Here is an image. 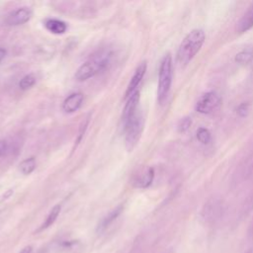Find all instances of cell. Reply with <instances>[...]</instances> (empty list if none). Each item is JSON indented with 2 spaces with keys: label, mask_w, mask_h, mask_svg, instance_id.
I'll list each match as a JSON object with an SVG mask.
<instances>
[{
  "label": "cell",
  "mask_w": 253,
  "mask_h": 253,
  "mask_svg": "<svg viewBox=\"0 0 253 253\" xmlns=\"http://www.w3.org/2000/svg\"><path fill=\"white\" fill-rule=\"evenodd\" d=\"M206 41V34L202 29L192 30L181 42L177 50V61L185 66L197 55Z\"/></svg>",
  "instance_id": "cell-1"
},
{
  "label": "cell",
  "mask_w": 253,
  "mask_h": 253,
  "mask_svg": "<svg viewBox=\"0 0 253 253\" xmlns=\"http://www.w3.org/2000/svg\"><path fill=\"white\" fill-rule=\"evenodd\" d=\"M173 77V63L170 53H166L159 65L158 70V85H157V100L159 104H163L170 92Z\"/></svg>",
  "instance_id": "cell-2"
},
{
  "label": "cell",
  "mask_w": 253,
  "mask_h": 253,
  "mask_svg": "<svg viewBox=\"0 0 253 253\" xmlns=\"http://www.w3.org/2000/svg\"><path fill=\"white\" fill-rule=\"evenodd\" d=\"M110 62V54H101L81 64L75 71L74 77L78 82H83L103 71Z\"/></svg>",
  "instance_id": "cell-3"
},
{
  "label": "cell",
  "mask_w": 253,
  "mask_h": 253,
  "mask_svg": "<svg viewBox=\"0 0 253 253\" xmlns=\"http://www.w3.org/2000/svg\"><path fill=\"white\" fill-rule=\"evenodd\" d=\"M143 126L144 119L140 111H137V113L125 125V142L128 151H131L138 142L143 130Z\"/></svg>",
  "instance_id": "cell-4"
},
{
  "label": "cell",
  "mask_w": 253,
  "mask_h": 253,
  "mask_svg": "<svg viewBox=\"0 0 253 253\" xmlns=\"http://www.w3.org/2000/svg\"><path fill=\"white\" fill-rule=\"evenodd\" d=\"M221 106V98L214 91H209L203 94L196 103L195 109L203 115H211L216 112Z\"/></svg>",
  "instance_id": "cell-5"
},
{
  "label": "cell",
  "mask_w": 253,
  "mask_h": 253,
  "mask_svg": "<svg viewBox=\"0 0 253 253\" xmlns=\"http://www.w3.org/2000/svg\"><path fill=\"white\" fill-rule=\"evenodd\" d=\"M32 17V10L29 7H20L10 12L4 20L7 26H19L30 21Z\"/></svg>",
  "instance_id": "cell-6"
},
{
  "label": "cell",
  "mask_w": 253,
  "mask_h": 253,
  "mask_svg": "<svg viewBox=\"0 0 253 253\" xmlns=\"http://www.w3.org/2000/svg\"><path fill=\"white\" fill-rule=\"evenodd\" d=\"M140 99V92L139 90H136L134 93H132L127 99L126 103L125 105V108L123 110V115H122V124L123 126L137 113V107Z\"/></svg>",
  "instance_id": "cell-7"
},
{
  "label": "cell",
  "mask_w": 253,
  "mask_h": 253,
  "mask_svg": "<svg viewBox=\"0 0 253 253\" xmlns=\"http://www.w3.org/2000/svg\"><path fill=\"white\" fill-rule=\"evenodd\" d=\"M146 68H147V64L146 61H142L138 64V66L136 67L132 77L130 78V81L126 87V93H125V99L126 100L132 93H134L137 89V87L139 86L141 80L143 79L145 72H146Z\"/></svg>",
  "instance_id": "cell-8"
},
{
  "label": "cell",
  "mask_w": 253,
  "mask_h": 253,
  "mask_svg": "<svg viewBox=\"0 0 253 253\" xmlns=\"http://www.w3.org/2000/svg\"><path fill=\"white\" fill-rule=\"evenodd\" d=\"M83 94L80 92H74L68 95L62 102V110L66 114H72L77 112L83 104Z\"/></svg>",
  "instance_id": "cell-9"
},
{
  "label": "cell",
  "mask_w": 253,
  "mask_h": 253,
  "mask_svg": "<svg viewBox=\"0 0 253 253\" xmlns=\"http://www.w3.org/2000/svg\"><path fill=\"white\" fill-rule=\"evenodd\" d=\"M154 179V169L152 167L145 168L140 174H138L133 180V186L140 189L148 188Z\"/></svg>",
  "instance_id": "cell-10"
},
{
  "label": "cell",
  "mask_w": 253,
  "mask_h": 253,
  "mask_svg": "<svg viewBox=\"0 0 253 253\" xmlns=\"http://www.w3.org/2000/svg\"><path fill=\"white\" fill-rule=\"evenodd\" d=\"M253 28V3L248 7L246 12L242 15L236 24V31L239 34L248 32Z\"/></svg>",
  "instance_id": "cell-11"
},
{
  "label": "cell",
  "mask_w": 253,
  "mask_h": 253,
  "mask_svg": "<svg viewBox=\"0 0 253 253\" xmlns=\"http://www.w3.org/2000/svg\"><path fill=\"white\" fill-rule=\"evenodd\" d=\"M124 210V206L123 205H119L118 207H116L115 209H113L111 211H109L100 221V223L98 224L97 227V231L98 232H102L104 231L107 227H109L117 218L118 216L122 213Z\"/></svg>",
  "instance_id": "cell-12"
},
{
  "label": "cell",
  "mask_w": 253,
  "mask_h": 253,
  "mask_svg": "<svg viewBox=\"0 0 253 253\" xmlns=\"http://www.w3.org/2000/svg\"><path fill=\"white\" fill-rule=\"evenodd\" d=\"M44 27L48 32L54 35H62L67 30V24L58 19H46L44 21Z\"/></svg>",
  "instance_id": "cell-13"
},
{
  "label": "cell",
  "mask_w": 253,
  "mask_h": 253,
  "mask_svg": "<svg viewBox=\"0 0 253 253\" xmlns=\"http://www.w3.org/2000/svg\"><path fill=\"white\" fill-rule=\"evenodd\" d=\"M60 211H61V206H60V205L57 204V205L53 206V207L51 208V210L49 211L48 214L46 215L45 219L43 220V222H42V223L41 224V226L38 228L37 232L42 231V230L48 228L49 226H51V225L54 223V221L56 220V218L58 217V215H59V213H60Z\"/></svg>",
  "instance_id": "cell-14"
},
{
  "label": "cell",
  "mask_w": 253,
  "mask_h": 253,
  "mask_svg": "<svg viewBox=\"0 0 253 253\" xmlns=\"http://www.w3.org/2000/svg\"><path fill=\"white\" fill-rule=\"evenodd\" d=\"M221 212V205L220 203L213 201L211 203H209L203 211L204 217L206 219H214L216 218Z\"/></svg>",
  "instance_id": "cell-15"
},
{
  "label": "cell",
  "mask_w": 253,
  "mask_h": 253,
  "mask_svg": "<svg viewBox=\"0 0 253 253\" xmlns=\"http://www.w3.org/2000/svg\"><path fill=\"white\" fill-rule=\"evenodd\" d=\"M253 59V47L248 46L243 48L242 50H240L239 52L236 53L235 57H234V61L238 64H248L252 61Z\"/></svg>",
  "instance_id": "cell-16"
},
{
  "label": "cell",
  "mask_w": 253,
  "mask_h": 253,
  "mask_svg": "<svg viewBox=\"0 0 253 253\" xmlns=\"http://www.w3.org/2000/svg\"><path fill=\"white\" fill-rule=\"evenodd\" d=\"M36 159L35 157H29L24 159L20 164H19V169L21 171L22 174L24 175H30L31 173L34 172V170L36 169Z\"/></svg>",
  "instance_id": "cell-17"
},
{
  "label": "cell",
  "mask_w": 253,
  "mask_h": 253,
  "mask_svg": "<svg viewBox=\"0 0 253 253\" xmlns=\"http://www.w3.org/2000/svg\"><path fill=\"white\" fill-rule=\"evenodd\" d=\"M36 84V77L34 74H27L23 76L19 82V87L22 90H28Z\"/></svg>",
  "instance_id": "cell-18"
},
{
  "label": "cell",
  "mask_w": 253,
  "mask_h": 253,
  "mask_svg": "<svg viewBox=\"0 0 253 253\" xmlns=\"http://www.w3.org/2000/svg\"><path fill=\"white\" fill-rule=\"evenodd\" d=\"M197 138L203 144H209L211 141V131L206 127H199L197 130Z\"/></svg>",
  "instance_id": "cell-19"
},
{
  "label": "cell",
  "mask_w": 253,
  "mask_h": 253,
  "mask_svg": "<svg viewBox=\"0 0 253 253\" xmlns=\"http://www.w3.org/2000/svg\"><path fill=\"white\" fill-rule=\"evenodd\" d=\"M192 126V119L191 117H184L182 118L179 122H178V125H177V129L179 132L183 133V132H186Z\"/></svg>",
  "instance_id": "cell-20"
},
{
  "label": "cell",
  "mask_w": 253,
  "mask_h": 253,
  "mask_svg": "<svg viewBox=\"0 0 253 253\" xmlns=\"http://www.w3.org/2000/svg\"><path fill=\"white\" fill-rule=\"evenodd\" d=\"M89 121H90V118L89 117H87L83 122H82V124H81V126H80V127H79V131H78V137H77V139H76V145H75V147L80 143V141H81V139L83 138V136H84V133H85V131H86V129H87V127H88V125H89Z\"/></svg>",
  "instance_id": "cell-21"
},
{
  "label": "cell",
  "mask_w": 253,
  "mask_h": 253,
  "mask_svg": "<svg viewBox=\"0 0 253 253\" xmlns=\"http://www.w3.org/2000/svg\"><path fill=\"white\" fill-rule=\"evenodd\" d=\"M250 110V104L247 102H243L241 104L238 105V107L236 108V113L240 118H245Z\"/></svg>",
  "instance_id": "cell-22"
},
{
  "label": "cell",
  "mask_w": 253,
  "mask_h": 253,
  "mask_svg": "<svg viewBox=\"0 0 253 253\" xmlns=\"http://www.w3.org/2000/svg\"><path fill=\"white\" fill-rule=\"evenodd\" d=\"M7 148H8V144H7L6 140L0 139V156H2L6 152Z\"/></svg>",
  "instance_id": "cell-23"
},
{
  "label": "cell",
  "mask_w": 253,
  "mask_h": 253,
  "mask_svg": "<svg viewBox=\"0 0 253 253\" xmlns=\"http://www.w3.org/2000/svg\"><path fill=\"white\" fill-rule=\"evenodd\" d=\"M19 253H33V247L31 245H28L24 247Z\"/></svg>",
  "instance_id": "cell-24"
},
{
  "label": "cell",
  "mask_w": 253,
  "mask_h": 253,
  "mask_svg": "<svg viewBox=\"0 0 253 253\" xmlns=\"http://www.w3.org/2000/svg\"><path fill=\"white\" fill-rule=\"evenodd\" d=\"M6 54H7V51H6V49L5 48H2V47H0V62L5 58V56H6Z\"/></svg>",
  "instance_id": "cell-25"
},
{
  "label": "cell",
  "mask_w": 253,
  "mask_h": 253,
  "mask_svg": "<svg viewBox=\"0 0 253 253\" xmlns=\"http://www.w3.org/2000/svg\"><path fill=\"white\" fill-rule=\"evenodd\" d=\"M245 253H253V247H251V248H249Z\"/></svg>",
  "instance_id": "cell-26"
}]
</instances>
